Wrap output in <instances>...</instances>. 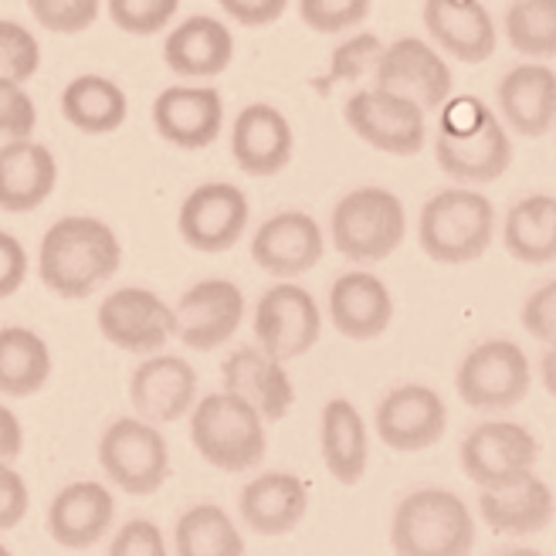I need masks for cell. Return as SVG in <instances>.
Segmentation results:
<instances>
[{"instance_id":"8d00e7d4","label":"cell","mask_w":556,"mask_h":556,"mask_svg":"<svg viewBox=\"0 0 556 556\" xmlns=\"http://www.w3.org/2000/svg\"><path fill=\"white\" fill-rule=\"evenodd\" d=\"M105 8H109V21H113L119 31L150 38V35H160L163 27L177 17L180 0H105Z\"/></svg>"},{"instance_id":"6da1fadb","label":"cell","mask_w":556,"mask_h":556,"mask_svg":"<svg viewBox=\"0 0 556 556\" xmlns=\"http://www.w3.org/2000/svg\"><path fill=\"white\" fill-rule=\"evenodd\" d=\"M123 248L116 231L99 217L72 214L54 220L41 238V282L62 299H86L119 271Z\"/></svg>"},{"instance_id":"74e56055","label":"cell","mask_w":556,"mask_h":556,"mask_svg":"<svg viewBox=\"0 0 556 556\" xmlns=\"http://www.w3.org/2000/svg\"><path fill=\"white\" fill-rule=\"evenodd\" d=\"M41 68V45L17 21H0V78L27 81Z\"/></svg>"},{"instance_id":"7dc6e473","label":"cell","mask_w":556,"mask_h":556,"mask_svg":"<svg viewBox=\"0 0 556 556\" xmlns=\"http://www.w3.org/2000/svg\"><path fill=\"white\" fill-rule=\"evenodd\" d=\"M24 452V428L17 421V414L0 404V462H14Z\"/></svg>"},{"instance_id":"1f68e13d","label":"cell","mask_w":556,"mask_h":556,"mask_svg":"<svg viewBox=\"0 0 556 556\" xmlns=\"http://www.w3.org/2000/svg\"><path fill=\"white\" fill-rule=\"evenodd\" d=\"M51 350L27 326L0 329V394L31 397L51 380Z\"/></svg>"},{"instance_id":"5bb4252c","label":"cell","mask_w":556,"mask_h":556,"mask_svg":"<svg viewBox=\"0 0 556 556\" xmlns=\"http://www.w3.org/2000/svg\"><path fill=\"white\" fill-rule=\"evenodd\" d=\"M248 198L235 184H201L180 204L177 228L180 238L204 255H220L235 248L248 228Z\"/></svg>"},{"instance_id":"4dcf8cb0","label":"cell","mask_w":556,"mask_h":556,"mask_svg":"<svg viewBox=\"0 0 556 556\" xmlns=\"http://www.w3.org/2000/svg\"><path fill=\"white\" fill-rule=\"evenodd\" d=\"M62 116L86 136H105L116 132L126 116L129 102L126 92L105 75H78L62 92Z\"/></svg>"},{"instance_id":"f546056e","label":"cell","mask_w":556,"mask_h":556,"mask_svg":"<svg viewBox=\"0 0 556 556\" xmlns=\"http://www.w3.org/2000/svg\"><path fill=\"white\" fill-rule=\"evenodd\" d=\"M319 448L326 471L340 485H356L367 476V462H370V434L359 410L346 397H332L323 407V421H319Z\"/></svg>"},{"instance_id":"bcb514c9","label":"cell","mask_w":556,"mask_h":556,"mask_svg":"<svg viewBox=\"0 0 556 556\" xmlns=\"http://www.w3.org/2000/svg\"><path fill=\"white\" fill-rule=\"evenodd\" d=\"M24 278H27L24 244L14 235L0 231V299H11L24 286Z\"/></svg>"},{"instance_id":"52a82bcc","label":"cell","mask_w":556,"mask_h":556,"mask_svg":"<svg viewBox=\"0 0 556 556\" xmlns=\"http://www.w3.org/2000/svg\"><path fill=\"white\" fill-rule=\"evenodd\" d=\"M99 465L123 492L153 495L170 476V448L156 425L143 417H119L99 438Z\"/></svg>"},{"instance_id":"4316f807","label":"cell","mask_w":556,"mask_h":556,"mask_svg":"<svg viewBox=\"0 0 556 556\" xmlns=\"http://www.w3.org/2000/svg\"><path fill=\"white\" fill-rule=\"evenodd\" d=\"M235 59V35L217 17L193 14L163 41V62L180 78H214Z\"/></svg>"},{"instance_id":"60d3db41","label":"cell","mask_w":556,"mask_h":556,"mask_svg":"<svg viewBox=\"0 0 556 556\" xmlns=\"http://www.w3.org/2000/svg\"><path fill=\"white\" fill-rule=\"evenodd\" d=\"M38 126V109L35 99L24 92V81L0 78V147L14 143V139H27Z\"/></svg>"},{"instance_id":"cb8c5ba5","label":"cell","mask_w":556,"mask_h":556,"mask_svg":"<svg viewBox=\"0 0 556 556\" xmlns=\"http://www.w3.org/2000/svg\"><path fill=\"white\" fill-rule=\"evenodd\" d=\"M503 126L519 136H546L556 119V72L549 62H526L498 81Z\"/></svg>"},{"instance_id":"44dd1931","label":"cell","mask_w":556,"mask_h":556,"mask_svg":"<svg viewBox=\"0 0 556 556\" xmlns=\"http://www.w3.org/2000/svg\"><path fill=\"white\" fill-rule=\"evenodd\" d=\"M220 377H225V391L252 404L268 425L282 421L295 404V387L286 374V364L262 346L235 350L220 367Z\"/></svg>"},{"instance_id":"30bf717a","label":"cell","mask_w":556,"mask_h":556,"mask_svg":"<svg viewBox=\"0 0 556 556\" xmlns=\"http://www.w3.org/2000/svg\"><path fill=\"white\" fill-rule=\"evenodd\" d=\"M540 458V441L533 431L513 421L476 425L462 441V468L479 489H503L530 476Z\"/></svg>"},{"instance_id":"b9f144b4","label":"cell","mask_w":556,"mask_h":556,"mask_svg":"<svg viewBox=\"0 0 556 556\" xmlns=\"http://www.w3.org/2000/svg\"><path fill=\"white\" fill-rule=\"evenodd\" d=\"M109 553L113 556H163L166 543L160 526L150 519H129L123 530L109 543Z\"/></svg>"},{"instance_id":"f35d334b","label":"cell","mask_w":556,"mask_h":556,"mask_svg":"<svg viewBox=\"0 0 556 556\" xmlns=\"http://www.w3.org/2000/svg\"><path fill=\"white\" fill-rule=\"evenodd\" d=\"M27 11L54 35H81L99 21L102 0H27Z\"/></svg>"},{"instance_id":"d4e9b609","label":"cell","mask_w":556,"mask_h":556,"mask_svg":"<svg viewBox=\"0 0 556 556\" xmlns=\"http://www.w3.org/2000/svg\"><path fill=\"white\" fill-rule=\"evenodd\" d=\"M116 503L102 482H72L51 498L48 533L65 549H89L105 540L113 526Z\"/></svg>"},{"instance_id":"f1b7e54d","label":"cell","mask_w":556,"mask_h":556,"mask_svg":"<svg viewBox=\"0 0 556 556\" xmlns=\"http://www.w3.org/2000/svg\"><path fill=\"white\" fill-rule=\"evenodd\" d=\"M238 509L248 530H255L258 536H286L309 509V492H305L302 479L289 476V471H265L241 489Z\"/></svg>"},{"instance_id":"c3c4849f","label":"cell","mask_w":556,"mask_h":556,"mask_svg":"<svg viewBox=\"0 0 556 556\" xmlns=\"http://www.w3.org/2000/svg\"><path fill=\"white\" fill-rule=\"evenodd\" d=\"M553 359H556V353H553V346H546V353H543V387H546V394H553L556 391V370H553Z\"/></svg>"},{"instance_id":"8992f818","label":"cell","mask_w":556,"mask_h":556,"mask_svg":"<svg viewBox=\"0 0 556 556\" xmlns=\"http://www.w3.org/2000/svg\"><path fill=\"white\" fill-rule=\"evenodd\" d=\"M495 231L492 201L479 190L452 187L441 190L421 207V248L441 265H465L489 252Z\"/></svg>"},{"instance_id":"ab89813d","label":"cell","mask_w":556,"mask_h":556,"mask_svg":"<svg viewBox=\"0 0 556 556\" xmlns=\"http://www.w3.org/2000/svg\"><path fill=\"white\" fill-rule=\"evenodd\" d=\"M374 0H299V17L319 35H340L370 17Z\"/></svg>"},{"instance_id":"ac0fdd59","label":"cell","mask_w":556,"mask_h":556,"mask_svg":"<svg viewBox=\"0 0 556 556\" xmlns=\"http://www.w3.org/2000/svg\"><path fill=\"white\" fill-rule=\"evenodd\" d=\"M132 410L150 425H170L198 401V374L180 356L156 353L136 367L129 380Z\"/></svg>"},{"instance_id":"2e32d148","label":"cell","mask_w":556,"mask_h":556,"mask_svg":"<svg viewBox=\"0 0 556 556\" xmlns=\"http://www.w3.org/2000/svg\"><path fill=\"white\" fill-rule=\"evenodd\" d=\"M448 428V407L425 383L394 387L377 404V438L394 452H425Z\"/></svg>"},{"instance_id":"3957f363","label":"cell","mask_w":556,"mask_h":556,"mask_svg":"<svg viewBox=\"0 0 556 556\" xmlns=\"http://www.w3.org/2000/svg\"><path fill=\"white\" fill-rule=\"evenodd\" d=\"M190 441L201 452V458L220 471H248L262 465L268 452L262 414L228 391L193 401Z\"/></svg>"},{"instance_id":"e575fe53","label":"cell","mask_w":556,"mask_h":556,"mask_svg":"<svg viewBox=\"0 0 556 556\" xmlns=\"http://www.w3.org/2000/svg\"><path fill=\"white\" fill-rule=\"evenodd\" d=\"M506 38L513 51L536 62L556 54V0H513L506 11Z\"/></svg>"},{"instance_id":"484cf974","label":"cell","mask_w":556,"mask_h":556,"mask_svg":"<svg viewBox=\"0 0 556 556\" xmlns=\"http://www.w3.org/2000/svg\"><path fill=\"white\" fill-rule=\"evenodd\" d=\"M54 184H59V163L45 143L27 136L0 147V211L31 214L51 198Z\"/></svg>"},{"instance_id":"7bdbcfd3","label":"cell","mask_w":556,"mask_h":556,"mask_svg":"<svg viewBox=\"0 0 556 556\" xmlns=\"http://www.w3.org/2000/svg\"><path fill=\"white\" fill-rule=\"evenodd\" d=\"M522 326L533 340L553 346L556 343V282L536 289L522 305Z\"/></svg>"},{"instance_id":"9c48e42d","label":"cell","mask_w":556,"mask_h":556,"mask_svg":"<svg viewBox=\"0 0 556 556\" xmlns=\"http://www.w3.org/2000/svg\"><path fill=\"white\" fill-rule=\"evenodd\" d=\"M455 391L471 410H509L530 394V359L513 340H485L458 364Z\"/></svg>"},{"instance_id":"681fc988","label":"cell","mask_w":556,"mask_h":556,"mask_svg":"<svg viewBox=\"0 0 556 556\" xmlns=\"http://www.w3.org/2000/svg\"><path fill=\"white\" fill-rule=\"evenodd\" d=\"M0 553H8V549H4V546H0Z\"/></svg>"},{"instance_id":"ba28073f","label":"cell","mask_w":556,"mask_h":556,"mask_svg":"<svg viewBox=\"0 0 556 556\" xmlns=\"http://www.w3.org/2000/svg\"><path fill=\"white\" fill-rule=\"evenodd\" d=\"M346 126L367 147L391 156H417L428 143V113L404 96L367 86L346 99Z\"/></svg>"},{"instance_id":"7402d4cb","label":"cell","mask_w":556,"mask_h":556,"mask_svg":"<svg viewBox=\"0 0 556 556\" xmlns=\"http://www.w3.org/2000/svg\"><path fill=\"white\" fill-rule=\"evenodd\" d=\"M421 17L431 41L452 59L479 65L495 54V24L482 0H425Z\"/></svg>"},{"instance_id":"277c9868","label":"cell","mask_w":556,"mask_h":556,"mask_svg":"<svg viewBox=\"0 0 556 556\" xmlns=\"http://www.w3.org/2000/svg\"><path fill=\"white\" fill-rule=\"evenodd\" d=\"M329 235L337 252L353 265L391 258L407 235L404 201L387 187H356L332 207Z\"/></svg>"},{"instance_id":"5b68a950","label":"cell","mask_w":556,"mask_h":556,"mask_svg":"<svg viewBox=\"0 0 556 556\" xmlns=\"http://www.w3.org/2000/svg\"><path fill=\"white\" fill-rule=\"evenodd\" d=\"M401 556H465L476 546V519L448 489H417L401 498L391 522Z\"/></svg>"},{"instance_id":"f6af8a7d","label":"cell","mask_w":556,"mask_h":556,"mask_svg":"<svg viewBox=\"0 0 556 556\" xmlns=\"http://www.w3.org/2000/svg\"><path fill=\"white\" fill-rule=\"evenodd\" d=\"M241 27H268L289 11V0H217Z\"/></svg>"},{"instance_id":"4fadbf2b","label":"cell","mask_w":556,"mask_h":556,"mask_svg":"<svg viewBox=\"0 0 556 556\" xmlns=\"http://www.w3.org/2000/svg\"><path fill=\"white\" fill-rule=\"evenodd\" d=\"M244 316V295L228 278H204L190 286L174 305V337L187 350H217L225 346Z\"/></svg>"},{"instance_id":"836d02e7","label":"cell","mask_w":556,"mask_h":556,"mask_svg":"<svg viewBox=\"0 0 556 556\" xmlns=\"http://www.w3.org/2000/svg\"><path fill=\"white\" fill-rule=\"evenodd\" d=\"M174 540H177L180 556H241L244 553V540L238 533V526L231 522V516L211 503L187 509L177 519Z\"/></svg>"},{"instance_id":"8fae6325","label":"cell","mask_w":556,"mask_h":556,"mask_svg":"<svg viewBox=\"0 0 556 556\" xmlns=\"http://www.w3.org/2000/svg\"><path fill=\"white\" fill-rule=\"evenodd\" d=\"M323 332V313L316 299L295 282L271 286L255 309V337L265 353L275 359H299L319 343Z\"/></svg>"},{"instance_id":"7a4b0ae2","label":"cell","mask_w":556,"mask_h":556,"mask_svg":"<svg viewBox=\"0 0 556 556\" xmlns=\"http://www.w3.org/2000/svg\"><path fill=\"white\" fill-rule=\"evenodd\" d=\"M441 126L434 139V160L458 184L479 187L498 180L513 163V139L492 109L476 96L441 102Z\"/></svg>"},{"instance_id":"83f0119b","label":"cell","mask_w":556,"mask_h":556,"mask_svg":"<svg viewBox=\"0 0 556 556\" xmlns=\"http://www.w3.org/2000/svg\"><path fill=\"white\" fill-rule=\"evenodd\" d=\"M479 513L485 526L498 536L526 540L543 533L553 522V492L540 476H522L503 489H482Z\"/></svg>"},{"instance_id":"e0dca14e","label":"cell","mask_w":556,"mask_h":556,"mask_svg":"<svg viewBox=\"0 0 556 556\" xmlns=\"http://www.w3.org/2000/svg\"><path fill=\"white\" fill-rule=\"evenodd\" d=\"M326 255L323 228L305 211H278L252 238V258L275 278H295L313 271Z\"/></svg>"},{"instance_id":"ffe728a7","label":"cell","mask_w":556,"mask_h":556,"mask_svg":"<svg viewBox=\"0 0 556 556\" xmlns=\"http://www.w3.org/2000/svg\"><path fill=\"white\" fill-rule=\"evenodd\" d=\"M231 153H235V163L248 177L282 174L292 160V153H295L292 123L268 102L244 105L235 119Z\"/></svg>"},{"instance_id":"7c38bea8","label":"cell","mask_w":556,"mask_h":556,"mask_svg":"<svg viewBox=\"0 0 556 556\" xmlns=\"http://www.w3.org/2000/svg\"><path fill=\"white\" fill-rule=\"evenodd\" d=\"M370 86L404 96L425 113H434L452 96V68L428 41L397 38L394 45H383Z\"/></svg>"},{"instance_id":"d590c367","label":"cell","mask_w":556,"mask_h":556,"mask_svg":"<svg viewBox=\"0 0 556 556\" xmlns=\"http://www.w3.org/2000/svg\"><path fill=\"white\" fill-rule=\"evenodd\" d=\"M383 51V41L374 35H356L346 45H340L332 51V65L326 81H319V89L329 92L332 86H343V81H374L377 72V59Z\"/></svg>"},{"instance_id":"d6a6232c","label":"cell","mask_w":556,"mask_h":556,"mask_svg":"<svg viewBox=\"0 0 556 556\" xmlns=\"http://www.w3.org/2000/svg\"><path fill=\"white\" fill-rule=\"evenodd\" d=\"M506 252L526 265H549L556 258V198L553 193H530L513 204L506 217Z\"/></svg>"},{"instance_id":"603a6c76","label":"cell","mask_w":556,"mask_h":556,"mask_svg":"<svg viewBox=\"0 0 556 556\" xmlns=\"http://www.w3.org/2000/svg\"><path fill=\"white\" fill-rule=\"evenodd\" d=\"M329 319L346 340H377L394 319L391 289L374 271H346L329 289Z\"/></svg>"},{"instance_id":"ee69618b","label":"cell","mask_w":556,"mask_h":556,"mask_svg":"<svg viewBox=\"0 0 556 556\" xmlns=\"http://www.w3.org/2000/svg\"><path fill=\"white\" fill-rule=\"evenodd\" d=\"M31 495L21 479V471L11 468V462H0V530H14V526L27 516Z\"/></svg>"},{"instance_id":"d6986e66","label":"cell","mask_w":556,"mask_h":556,"mask_svg":"<svg viewBox=\"0 0 556 556\" xmlns=\"http://www.w3.org/2000/svg\"><path fill=\"white\" fill-rule=\"evenodd\" d=\"M156 132L180 150H204L225 126V102L211 86H170L153 102Z\"/></svg>"},{"instance_id":"9a60e30c","label":"cell","mask_w":556,"mask_h":556,"mask_svg":"<svg viewBox=\"0 0 556 556\" xmlns=\"http://www.w3.org/2000/svg\"><path fill=\"white\" fill-rule=\"evenodd\" d=\"M99 332L126 353H156L174 337V305L150 289H116L99 305Z\"/></svg>"}]
</instances>
